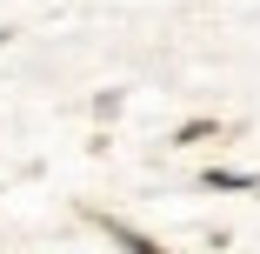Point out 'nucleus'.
<instances>
[{"label":"nucleus","mask_w":260,"mask_h":254,"mask_svg":"<svg viewBox=\"0 0 260 254\" xmlns=\"http://www.w3.org/2000/svg\"><path fill=\"white\" fill-rule=\"evenodd\" d=\"M120 247H134V254H160V247H147L140 234H120Z\"/></svg>","instance_id":"nucleus-1"}]
</instances>
